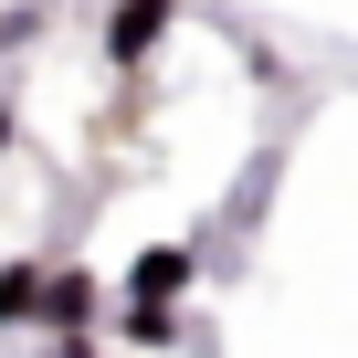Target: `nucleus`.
Returning a JSON list of instances; mask_svg holds the SVG:
<instances>
[{"instance_id": "obj_1", "label": "nucleus", "mask_w": 358, "mask_h": 358, "mask_svg": "<svg viewBox=\"0 0 358 358\" xmlns=\"http://www.w3.org/2000/svg\"><path fill=\"white\" fill-rule=\"evenodd\" d=\"M169 22H179V0H116V11H106V64L137 74V64L169 43Z\"/></svg>"}, {"instance_id": "obj_2", "label": "nucleus", "mask_w": 358, "mask_h": 358, "mask_svg": "<svg viewBox=\"0 0 358 358\" xmlns=\"http://www.w3.org/2000/svg\"><path fill=\"white\" fill-rule=\"evenodd\" d=\"M190 274H201V243H148V253L127 264V306H179Z\"/></svg>"}, {"instance_id": "obj_3", "label": "nucleus", "mask_w": 358, "mask_h": 358, "mask_svg": "<svg viewBox=\"0 0 358 358\" xmlns=\"http://www.w3.org/2000/svg\"><path fill=\"white\" fill-rule=\"evenodd\" d=\"M95 316H106V285H95V274H74V264H64V274H43V295H32V327H53V337H85Z\"/></svg>"}, {"instance_id": "obj_4", "label": "nucleus", "mask_w": 358, "mask_h": 358, "mask_svg": "<svg viewBox=\"0 0 358 358\" xmlns=\"http://www.w3.org/2000/svg\"><path fill=\"white\" fill-rule=\"evenodd\" d=\"M32 295H43V264H0V327H32Z\"/></svg>"}, {"instance_id": "obj_5", "label": "nucleus", "mask_w": 358, "mask_h": 358, "mask_svg": "<svg viewBox=\"0 0 358 358\" xmlns=\"http://www.w3.org/2000/svg\"><path fill=\"white\" fill-rule=\"evenodd\" d=\"M127 348H179V306H127Z\"/></svg>"}, {"instance_id": "obj_6", "label": "nucleus", "mask_w": 358, "mask_h": 358, "mask_svg": "<svg viewBox=\"0 0 358 358\" xmlns=\"http://www.w3.org/2000/svg\"><path fill=\"white\" fill-rule=\"evenodd\" d=\"M11 137H22V116H11V106H0V148H11Z\"/></svg>"}, {"instance_id": "obj_7", "label": "nucleus", "mask_w": 358, "mask_h": 358, "mask_svg": "<svg viewBox=\"0 0 358 358\" xmlns=\"http://www.w3.org/2000/svg\"><path fill=\"white\" fill-rule=\"evenodd\" d=\"M53 358H95V348H85V337H64V348H53Z\"/></svg>"}]
</instances>
